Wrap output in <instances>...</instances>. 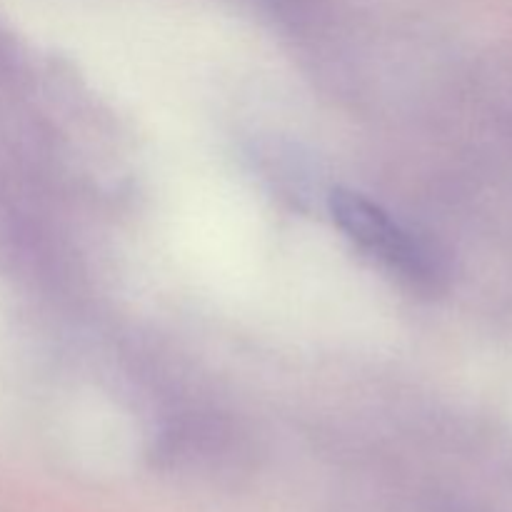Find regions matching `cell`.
<instances>
[{
    "label": "cell",
    "instance_id": "obj_1",
    "mask_svg": "<svg viewBox=\"0 0 512 512\" xmlns=\"http://www.w3.org/2000/svg\"><path fill=\"white\" fill-rule=\"evenodd\" d=\"M330 213L338 228L365 250L378 258L388 270L415 285H433L440 278V263L433 248L415 233L393 220L380 205L350 190H335L330 198Z\"/></svg>",
    "mask_w": 512,
    "mask_h": 512
}]
</instances>
